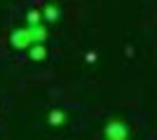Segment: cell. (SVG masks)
Instances as JSON below:
<instances>
[{
    "mask_svg": "<svg viewBox=\"0 0 157 140\" xmlns=\"http://www.w3.org/2000/svg\"><path fill=\"white\" fill-rule=\"evenodd\" d=\"M49 38V31H47V23H38V26H19L10 33V45L17 52H28V47H33L35 42H47Z\"/></svg>",
    "mask_w": 157,
    "mask_h": 140,
    "instance_id": "cell-1",
    "label": "cell"
},
{
    "mask_svg": "<svg viewBox=\"0 0 157 140\" xmlns=\"http://www.w3.org/2000/svg\"><path fill=\"white\" fill-rule=\"evenodd\" d=\"M103 140H129L131 138V131H129V124L120 117H113L103 124V131H101Z\"/></svg>",
    "mask_w": 157,
    "mask_h": 140,
    "instance_id": "cell-2",
    "label": "cell"
},
{
    "mask_svg": "<svg viewBox=\"0 0 157 140\" xmlns=\"http://www.w3.org/2000/svg\"><path fill=\"white\" fill-rule=\"evenodd\" d=\"M26 54L33 63H42V61H47V45L45 42H35L33 47H28Z\"/></svg>",
    "mask_w": 157,
    "mask_h": 140,
    "instance_id": "cell-3",
    "label": "cell"
},
{
    "mask_svg": "<svg viewBox=\"0 0 157 140\" xmlns=\"http://www.w3.org/2000/svg\"><path fill=\"white\" fill-rule=\"evenodd\" d=\"M42 16H45V23H56V21L61 19V5H56V2H45Z\"/></svg>",
    "mask_w": 157,
    "mask_h": 140,
    "instance_id": "cell-4",
    "label": "cell"
},
{
    "mask_svg": "<svg viewBox=\"0 0 157 140\" xmlns=\"http://www.w3.org/2000/svg\"><path fill=\"white\" fill-rule=\"evenodd\" d=\"M66 121H68V114H66V110H61V107H54V110H49L47 112V124L49 126H63Z\"/></svg>",
    "mask_w": 157,
    "mask_h": 140,
    "instance_id": "cell-5",
    "label": "cell"
},
{
    "mask_svg": "<svg viewBox=\"0 0 157 140\" xmlns=\"http://www.w3.org/2000/svg\"><path fill=\"white\" fill-rule=\"evenodd\" d=\"M24 23H26V26H38V23H45L42 9H28L26 16H24Z\"/></svg>",
    "mask_w": 157,
    "mask_h": 140,
    "instance_id": "cell-6",
    "label": "cell"
},
{
    "mask_svg": "<svg viewBox=\"0 0 157 140\" xmlns=\"http://www.w3.org/2000/svg\"><path fill=\"white\" fill-rule=\"evenodd\" d=\"M96 59H98L96 52H87V54H85V61L89 63V66H94V63H96Z\"/></svg>",
    "mask_w": 157,
    "mask_h": 140,
    "instance_id": "cell-7",
    "label": "cell"
}]
</instances>
